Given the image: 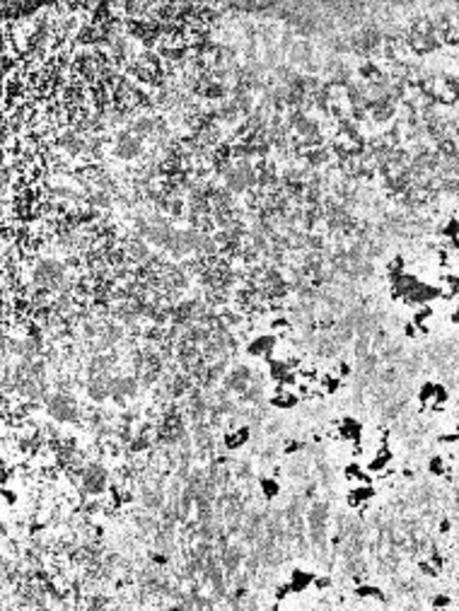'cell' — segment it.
I'll use <instances>...</instances> for the list:
<instances>
[{
    "label": "cell",
    "mask_w": 459,
    "mask_h": 611,
    "mask_svg": "<svg viewBox=\"0 0 459 611\" xmlns=\"http://www.w3.org/2000/svg\"><path fill=\"white\" fill-rule=\"evenodd\" d=\"M394 462V454H392V449H389V444H380L377 449H375V454L367 459L365 469L372 474V476H380L382 471H387L389 469V464Z\"/></svg>",
    "instance_id": "cell-1"
},
{
    "label": "cell",
    "mask_w": 459,
    "mask_h": 611,
    "mask_svg": "<svg viewBox=\"0 0 459 611\" xmlns=\"http://www.w3.org/2000/svg\"><path fill=\"white\" fill-rule=\"evenodd\" d=\"M338 435H341V440H346V442L360 444V440H363V423L355 421L353 416H346V418H341V423H338Z\"/></svg>",
    "instance_id": "cell-3"
},
{
    "label": "cell",
    "mask_w": 459,
    "mask_h": 611,
    "mask_svg": "<svg viewBox=\"0 0 459 611\" xmlns=\"http://www.w3.org/2000/svg\"><path fill=\"white\" fill-rule=\"evenodd\" d=\"M353 594L355 597H360V599H382V590L380 587H375V585H358L355 590H353Z\"/></svg>",
    "instance_id": "cell-7"
},
{
    "label": "cell",
    "mask_w": 459,
    "mask_h": 611,
    "mask_svg": "<svg viewBox=\"0 0 459 611\" xmlns=\"http://www.w3.org/2000/svg\"><path fill=\"white\" fill-rule=\"evenodd\" d=\"M314 577L317 575L310 570H302V568H295L290 577H288V585H290V592L293 594H305L310 587H314Z\"/></svg>",
    "instance_id": "cell-4"
},
{
    "label": "cell",
    "mask_w": 459,
    "mask_h": 611,
    "mask_svg": "<svg viewBox=\"0 0 459 611\" xmlns=\"http://www.w3.org/2000/svg\"><path fill=\"white\" fill-rule=\"evenodd\" d=\"M430 607H433V609H445V607H452V599H450L447 594H435V597H433V602H430Z\"/></svg>",
    "instance_id": "cell-11"
},
{
    "label": "cell",
    "mask_w": 459,
    "mask_h": 611,
    "mask_svg": "<svg viewBox=\"0 0 459 611\" xmlns=\"http://www.w3.org/2000/svg\"><path fill=\"white\" fill-rule=\"evenodd\" d=\"M455 435H457V437H459V423H457V428H455Z\"/></svg>",
    "instance_id": "cell-13"
},
{
    "label": "cell",
    "mask_w": 459,
    "mask_h": 611,
    "mask_svg": "<svg viewBox=\"0 0 459 611\" xmlns=\"http://www.w3.org/2000/svg\"><path fill=\"white\" fill-rule=\"evenodd\" d=\"M247 440H249V428L242 426V428H237V430H232V432L225 435V447H227V449H239L242 444H247Z\"/></svg>",
    "instance_id": "cell-5"
},
{
    "label": "cell",
    "mask_w": 459,
    "mask_h": 611,
    "mask_svg": "<svg viewBox=\"0 0 459 611\" xmlns=\"http://www.w3.org/2000/svg\"><path fill=\"white\" fill-rule=\"evenodd\" d=\"M445 471H447V464H445L442 454H435L428 459V474L430 476H445Z\"/></svg>",
    "instance_id": "cell-8"
},
{
    "label": "cell",
    "mask_w": 459,
    "mask_h": 611,
    "mask_svg": "<svg viewBox=\"0 0 459 611\" xmlns=\"http://www.w3.org/2000/svg\"><path fill=\"white\" fill-rule=\"evenodd\" d=\"M261 490H263V495H266V498L271 500V498H275V495L280 493V483L275 481V479H263V481H261Z\"/></svg>",
    "instance_id": "cell-9"
},
{
    "label": "cell",
    "mask_w": 459,
    "mask_h": 611,
    "mask_svg": "<svg viewBox=\"0 0 459 611\" xmlns=\"http://www.w3.org/2000/svg\"><path fill=\"white\" fill-rule=\"evenodd\" d=\"M418 568H421V573L425 575V577H438V575H440V568H438L433 560H421Z\"/></svg>",
    "instance_id": "cell-10"
},
{
    "label": "cell",
    "mask_w": 459,
    "mask_h": 611,
    "mask_svg": "<svg viewBox=\"0 0 459 611\" xmlns=\"http://www.w3.org/2000/svg\"><path fill=\"white\" fill-rule=\"evenodd\" d=\"M435 387H438V382H423L421 389H418V404H421V411L428 406H433V401H435Z\"/></svg>",
    "instance_id": "cell-6"
},
{
    "label": "cell",
    "mask_w": 459,
    "mask_h": 611,
    "mask_svg": "<svg viewBox=\"0 0 459 611\" xmlns=\"http://www.w3.org/2000/svg\"><path fill=\"white\" fill-rule=\"evenodd\" d=\"M314 587H317V590H327V587H331V580L329 577H319V575H317V577H314Z\"/></svg>",
    "instance_id": "cell-12"
},
{
    "label": "cell",
    "mask_w": 459,
    "mask_h": 611,
    "mask_svg": "<svg viewBox=\"0 0 459 611\" xmlns=\"http://www.w3.org/2000/svg\"><path fill=\"white\" fill-rule=\"evenodd\" d=\"M375 495H377V490H375L372 483H353L350 490L346 493V500H348L350 507H363V505H367Z\"/></svg>",
    "instance_id": "cell-2"
}]
</instances>
